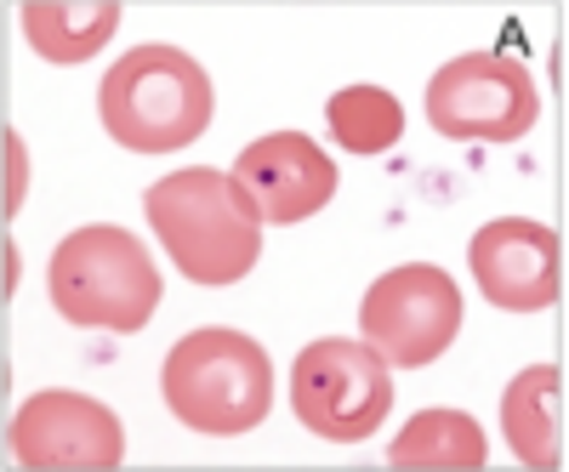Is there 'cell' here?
I'll return each mask as SVG.
<instances>
[{"label": "cell", "mask_w": 569, "mask_h": 472, "mask_svg": "<svg viewBox=\"0 0 569 472\" xmlns=\"http://www.w3.org/2000/svg\"><path fill=\"white\" fill-rule=\"evenodd\" d=\"M142 211H149L154 240L171 251L182 279H194L206 291L240 285L262 257V217L228 171H171L142 194Z\"/></svg>", "instance_id": "obj_1"}, {"label": "cell", "mask_w": 569, "mask_h": 472, "mask_svg": "<svg viewBox=\"0 0 569 472\" xmlns=\"http://www.w3.org/2000/svg\"><path fill=\"white\" fill-rule=\"evenodd\" d=\"M217 109L211 74L177 52V46H137L114 58V69L98 86L103 131L131 154H171L206 137Z\"/></svg>", "instance_id": "obj_2"}, {"label": "cell", "mask_w": 569, "mask_h": 472, "mask_svg": "<svg viewBox=\"0 0 569 472\" xmlns=\"http://www.w3.org/2000/svg\"><path fill=\"white\" fill-rule=\"evenodd\" d=\"M160 388L182 428L211 439H240L273 410V359L246 330L206 324V330H188L166 353Z\"/></svg>", "instance_id": "obj_3"}, {"label": "cell", "mask_w": 569, "mask_h": 472, "mask_svg": "<svg viewBox=\"0 0 569 472\" xmlns=\"http://www.w3.org/2000/svg\"><path fill=\"white\" fill-rule=\"evenodd\" d=\"M46 285L69 324L109 330V337H137L160 308V268L149 262V245L114 222L74 228L52 251Z\"/></svg>", "instance_id": "obj_4"}, {"label": "cell", "mask_w": 569, "mask_h": 472, "mask_svg": "<svg viewBox=\"0 0 569 472\" xmlns=\"http://www.w3.org/2000/svg\"><path fill=\"white\" fill-rule=\"evenodd\" d=\"M291 410L313 439L330 444L370 439L393 410L388 359L370 342H342V337L308 342L291 364Z\"/></svg>", "instance_id": "obj_5"}, {"label": "cell", "mask_w": 569, "mask_h": 472, "mask_svg": "<svg viewBox=\"0 0 569 472\" xmlns=\"http://www.w3.org/2000/svg\"><path fill=\"white\" fill-rule=\"evenodd\" d=\"M541 114V91L536 74L501 58V52H467L450 58L433 80H427V120L445 131L450 143H518Z\"/></svg>", "instance_id": "obj_6"}, {"label": "cell", "mask_w": 569, "mask_h": 472, "mask_svg": "<svg viewBox=\"0 0 569 472\" xmlns=\"http://www.w3.org/2000/svg\"><path fill=\"white\" fill-rule=\"evenodd\" d=\"M359 330L393 370H421L456 342L461 285L433 262L388 268L359 302Z\"/></svg>", "instance_id": "obj_7"}, {"label": "cell", "mask_w": 569, "mask_h": 472, "mask_svg": "<svg viewBox=\"0 0 569 472\" xmlns=\"http://www.w3.org/2000/svg\"><path fill=\"white\" fill-rule=\"evenodd\" d=\"M12 455L18 466H120L126 428L120 415L91 393H34L12 415Z\"/></svg>", "instance_id": "obj_8"}, {"label": "cell", "mask_w": 569, "mask_h": 472, "mask_svg": "<svg viewBox=\"0 0 569 472\" xmlns=\"http://www.w3.org/2000/svg\"><path fill=\"white\" fill-rule=\"evenodd\" d=\"M472 279L485 302L507 313H541L563 291V245L547 222L530 217H496L472 233Z\"/></svg>", "instance_id": "obj_9"}, {"label": "cell", "mask_w": 569, "mask_h": 472, "mask_svg": "<svg viewBox=\"0 0 569 472\" xmlns=\"http://www.w3.org/2000/svg\"><path fill=\"white\" fill-rule=\"evenodd\" d=\"M246 188V200L262 222H308L337 194V165L302 131H268L251 149H240V165L228 171Z\"/></svg>", "instance_id": "obj_10"}, {"label": "cell", "mask_w": 569, "mask_h": 472, "mask_svg": "<svg viewBox=\"0 0 569 472\" xmlns=\"http://www.w3.org/2000/svg\"><path fill=\"white\" fill-rule=\"evenodd\" d=\"M501 433L525 466H563V370L530 364L501 393Z\"/></svg>", "instance_id": "obj_11"}, {"label": "cell", "mask_w": 569, "mask_h": 472, "mask_svg": "<svg viewBox=\"0 0 569 472\" xmlns=\"http://www.w3.org/2000/svg\"><path fill=\"white\" fill-rule=\"evenodd\" d=\"M23 12V40L46 63H86L98 58L120 29L114 0H86V7H58V0H29Z\"/></svg>", "instance_id": "obj_12"}, {"label": "cell", "mask_w": 569, "mask_h": 472, "mask_svg": "<svg viewBox=\"0 0 569 472\" xmlns=\"http://www.w3.org/2000/svg\"><path fill=\"white\" fill-rule=\"evenodd\" d=\"M490 444L467 410H416L405 433L388 444L393 466H485Z\"/></svg>", "instance_id": "obj_13"}, {"label": "cell", "mask_w": 569, "mask_h": 472, "mask_svg": "<svg viewBox=\"0 0 569 472\" xmlns=\"http://www.w3.org/2000/svg\"><path fill=\"white\" fill-rule=\"evenodd\" d=\"M325 120L348 154H388L405 137V103L382 86H342L325 103Z\"/></svg>", "instance_id": "obj_14"}]
</instances>
